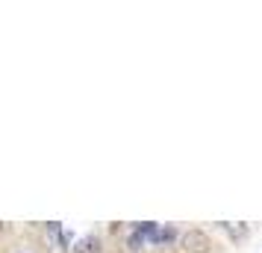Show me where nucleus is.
<instances>
[{
  "label": "nucleus",
  "mask_w": 262,
  "mask_h": 253,
  "mask_svg": "<svg viewBox=\"0 0 262 253\" xmlns=\"http://www.w3.org/2000/svg\"><path fill=\"white\" fill-rule=\"evenodd\" d=\"M74 253H100V241H97V236H85V239L77 241V247H74Z\"/></svg>",
  "instance_id": "nucleus-2"
},
{
  "label": "nucleus",
  "mask_w": 262,
  "mask_h": 253,
  "mask_svg": "<svg viewBox=\"0 0 262 253\" xmlns=\"http://www.w3.org/2000/svg\"><path fill=\"white\" fill-rule=\"evenodd\" d=\"M174 239H177L174 227H159L154 233V239H150V241H154V244H168V241H174Z\"/></svg>",
  "instance_id": "nucleus-3"
},
{
  "label": "nucleus",
  "mask_w": 262,
  "mask_h": 253,
  "mask_svg": "<svg viewBox=\"0 0 262 253\" xmlns=\"http://www.w3.org/2000/svg\"><path fill=\"white\" fill-rule=\"evenodd\" d=\"M144 241H147V239H144L142 233L136 229V233H133L130 239H127V250H130V253H139V250H142V247H144Z\"/></svg>",
  "instance_id": "nucleus-5"
},
{
  "label": "nucleus",
  "mask_w": 262,
  "mask_h": 253,
  "mask_svg": "<svg viewBox=\"0 0 262 253\" xmlns=\"http://www.w3.org/2000/svg\"><path fill=\"white\" fill-rule=\"evenodd\" d=\"M221 229H227L233 239H245V236H248V227H245V224H230V221H221Z\"/></svg>",
  "instance_id": "nucleus-4"
},
{
  "label": "nucleus",
  "mask_w": 262,
  "mask_h": 253,
  "mask_svg": "<svg viewBox=\"0 0 262 253\" xmlns=\"http://www.w3.org/2000/svg\"><path fill=\"white\" fill-rule=\"evenodd\" d=\"M180 244H183V250L186 253H212V239L203 233V229H189L183 239H180Z\"/></svg>",
  "instance_id": "nucleus-1"
}]
</instances>
